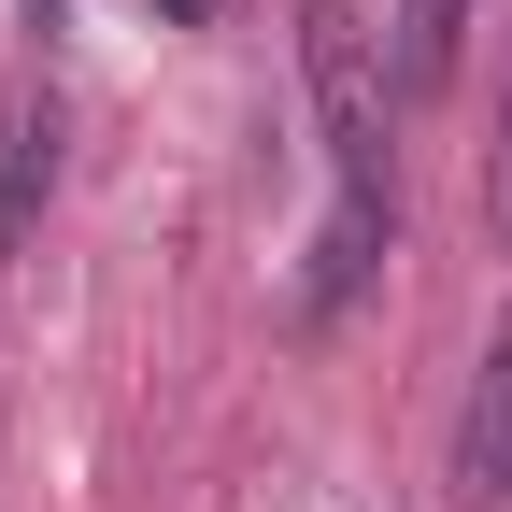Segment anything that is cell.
<instances>
[{"mask_svg":"<svg viewBox=\"0 0 512 512\" xmlns=\"http://www.w3.org/2000/svg\"><path fill=\"white\" fill-rule=\"evenodd\" d=\"M299 86H313V128H328V171H342V214H328V256H313V313H342L370 242L399 228V72L384 43L342 15V0H299Z\"/></svg>","mask_w":512,"mask_h":512,"instance_id":"obj_1","label":"cell"},{"mask_svg":"<svg viewBox=\"0 0 512 512\" xmlns=\"http://www.w3.org/2000/svg\"><path fill=\"white\" fill-rule=\"evenodd\" d=\"M441 484H456V512H498L512 498V299H498V328L470 356V399H456V456H441Z\"/></svg>","mask_w":512,"mask_h":512,"instance_id":"obj_2","label":"cell"},{"mask_svg":"<svg viewBox=\"0 0 512 512\" xmlns=\"http://www.w3.org/2000/svg\"><path fill=\"white\" fill-rule=\"evenodd\" d=\"M43 185H57V100H43V86H15V100H0V256L29 242Z\"/></svg>","mask_w":512,"mask_h":512,"instance_id":"obj_3","label":"cell"},{"mask_svg":"<svg viewBox=\"0 0 512 512\" xmlns=\"http://www.w3.org/2000/svg\"><path fill=\"white\" fill-rule=\"evenodd\" d=\"M470 57V0H399V29H384V72H399V100H441Z\"/></svg>","mask_w":512,"mask_h":512,"instance_id":"obj_4","label":"cell"},{"mask_svg":"<svg viewBox=\"0 0 512 512\" xmlns=\"http://www.w3.org/2000/svg\"><path fill=\"white\" fill-rule=\"evenodd\" d=\"M484 228L512 242V72H498V143H484Z\"/></svg>","mask_w":512,"mask_h":512,"instance_id":"obj_5","label":"cell"}]
</instances>
